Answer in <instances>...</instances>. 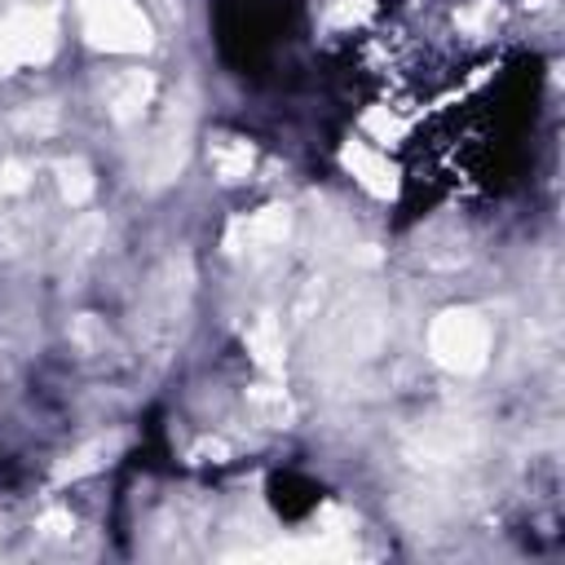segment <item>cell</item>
<instances>
[{
    "mask_svg": "<svg viewBox=\"0 0 565 565\" xmlns=\"http://www.w3.org/2000/svg\"><path fill=\"white\" fill-rule=\"evenodd\" d=\"M287 22H291L287 0H216L212 4L216 49L238 75H260L274 62Z\"/></svg>",
    "mask_w": 565,
    "mask_h": 565,
    "instance_id": "cell-1",
    "label": "cell"
},
{
    "mask_svg": "<svg viewBox=\"0 0 565 565\" xmlns=\"http://www.w3.org/2000/svg\"><path fill=\"white\" fill-rule=\"evenodd\" d=\"M265 494H269V503H274V512H278L282 521H305V516L322 503V486L309 481L305 472H291V468L274 472L269 486H265Z\"/></svg>",
    "mask_w": 565,
    "mask_h": 565,
    "instance_id": "cell-2",
    "label": "cell"
}]
</instances>
